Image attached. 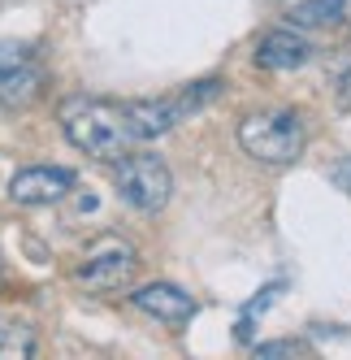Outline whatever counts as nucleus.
Wrapping results in <instances>:
<instances>
[{"instance_id": "f257e3e1", "label": "nucleus", "mask_w": 351, "mask_h": 360, "mask_svg": "<svg viewBox=\"0 0 351 360\" xmlns=\"http://www.w3.org/2000/svg\"><path fill=\"white\" fill-rule=\"evenodd\" d=\"M61 122H65L69 143L91 152V157H100V161L121 157V152L131 148V139H135L131 122H126V109H113V105H105V100H69Z\"/></svg>"}, {"instance_id": "f03ea898", "label": "nucleus", "mask_w": 351, "mask_h": 360, "mask_svg": "<svg viewBox=\"0 0 351 360\" xmlns=\"http://www.w3.org/2000/svg\"><path fill=\"white\" fill-rule=\"evenodd\" d=\"M239 143H243V152H252L265 165H291V161H299V152H304V122L291 109L252 113L239 126Z\"/></svg>"}, {"instance_id": "7ed1b4c3", "label": "nucleus", "mask_w": 351, "mask_h": 360, "mask_svg": "<svg viewBox=\"0 0 351 360\" xmlns=\"http://www.w3.org/2000/svg\"><path fill=\"white\" fill-rule=\"evenodd\" d=\"M169 187H173V178H169V169H165V161L157 152H135V157H126L121 169H117V195L139 213L165 209Z\"/></svg>"}, {"instance_id": "20e7f679", "label": "nucleus", "mask_w": 351, "mask_h": 360, "mask_svg": "<svg viewBox=\"0 0 351 360\" xmlns=\"http://www.w3.org/2000/svg\"><path fill=\"white\" fill-rule=\"evenodd\" d=\"M44 83V65L31 53L27 44H13V39H0V105L22 109L31 105L35 91Z\"/></svg>"}, {"instance_id": "39448f33", "label": "nucleus", "mask_w": 351, "mask_h": 360, "mask_svg": "<svg viewBox=\"0 0 351 360\" xmlns=\"http://www.w3.org/2000/svg\"><path fill=\"white\" fill-rule=\"evenodd\" d=\"M74 187V174L69 169H53V165H31V169H18L9 195L18 204H53Z\"/></svg>"}, {"instance_id": "423d86ee", "label": "nucleus", "mask_w": 351, "mask_h": 360, "mask_svg": "<svg viewBox=\"0 0 351 360\" xmlns=\"http://www.w3.org/2000/svg\"><path fill=\"white\" fill-rule=\"evenodd\" d=\"M135 304L147 317H157L165 326H187L195 317V300L187 291H178L173 282H147V287L135 291Z\"/></svg>"}, {"instance_id": "0eeeda50", "label": "nucleus", "mask_w": 351, "mask_h": 360, "mask_svg": "<svg viewBox=\"0 0 351 360\" xmlns=\"http://www.w3.org/2000/svg\"><path fill=\"white\" fill-rule=\"evenodd\" d=\"M135 265H139L135 248H126V243H113V248H105L100 256H91V261H87V269H83L79 278L87 282L91 291H117V287H126V282H131Z\"/></svg>"}, {"instance_id": "6e6552de", "label": "nucleus", "mask_w": 351, "mask_h": 360, "mask_svg": "<svg viewBox=\"0 0 351 360\" xmlns=\"http://www.w3.org/2000/svg\"><path fill=\"white\" fill-rule=\"evenodd\" d=\"M308 57H312L308 39L295 35V31H269V35L260 39V48H256V61H260L265 70H299Z\"/></svg>"}, {"instance_id": "1a4fd4ad", "label": "nucleus", "mask_w": 351, "mask_h": 360, "mask_svg": "<svg viewBox=\"0 0 351 360\" xmlns=\"http://www.w3.org/2000/svg\"><path fill=\"white\" fill-rule=\"evenodd\" d=\"M343 13V0H304V5L291 9V22L295 27H330Z\"/></svg>"}, {"instance_id": "9d476101", "label": "nucleus", "mask_w": 351, "mask_h": 360, "mask_svg": "<svg viewBox=\"0 0 351 360\" xmlns=\"http://www.w3.org/2000/svg\"><path fill=\"white\" fill-rule=\"evenodd\" d=\"M31 352H35V334L27 326L0 321V356H31Z\"/></svg>"}, {"instance_id": "9b49d317", "label": "nucleus", "mask_w": 351, "mask_h": 360, "mask_svg": "<svg viewBox=\"0 0 351 360\" xmlns=\"http://www.w3.org/2000/svg\"><path fill=\"white\" fill-rule=\"evenodd\" d=\"M278 291H282V287H265V295H256L252 304L243 308V317H239V339H247V334H252V317H256V313H265V308L278 300Z\"/></svg>"}, {"instance_id": "f8f14e48", "label": "nucleus", "mask_w": 351, "mask_h": 360, "mask_svg": "<svg viewBox=\"0 0 351 360\" xmlns=\"http://www.w3.org/2000/svg\"><path fill=\"white\" fill-rule=\"evenodd\" d=\"M308 347L295 343V339H282V343H256V356H304Z\"/></svg>"}, {"instance_id": "ddd939ff", "label": "nucleus", "mask_w": 351, "mask_h": 360, "mask_svg": "<svg viewBox=\"0 0 351 360\" xmlns=\"http://www.w3.org/2000/svg\"><path fill=\"white\" fill-rule=\"evenodd\" d=\"M334 100H338V109H351V65L334 79Z\"/></svg>"}, {"instance_id": "4468645a", "label": "nucleus", "mask_w": 351, "mask_h": 360, "mask_svg": "<svg viewBox=\"0 0 351 360\" xmlns=\"http://www.w3.org/2000/svg\"><path fill=\"white\" fill-rule=\"evenodd\" d=\"M0 282H5V261H0Z\"/></svg>"}]
</instances>
